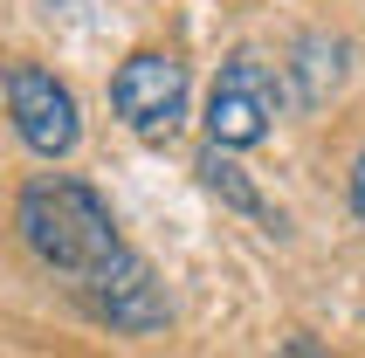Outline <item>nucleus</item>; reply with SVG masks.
I'll use <instances>...</instances> for the list:
<instances>
[{
  "instance_id": "39448f33",
  "label": "nucleus",
  "mask_w": 365,
  "mask_h": 358,
  "mask_svg": "<svg viewBox=\"0 0 365 358\" xmlns=\"http://www.w3.org/2000/svg\"><path fill=\"white\" fill-rule=\"evenodd\" d=\"M269 118H276L269 69L255 56H235L221 76H214V90H207V145H221V152L255 145V138H269Z\"/></svg>"
},
{
  "instance_id": "6e6552de",
  "label": "nucleus",
  "mask_w": 365,
  "mask_h": 358,
  "mask_svg": "<svg viewBox=\"0 0 365 358\" xmlns=\"http://www.w3.org/2000/svg\"><path fill=\"white\" fill-rule=\"evenodd\" d=\"M351 214L365 220V152H359V159H351Z\"/></svg>"
},
{
  "instance_id": "1a4fd4ad",
  "label": "nucleus",
  "mask_w": 365,
  "mask_h": 358,
  "mask_svg": "<svg viewBox=\"0 0 365 358\" xmlns=\"http://www.w3.org/2000/svg\"><path fill=\"white\" fill-rule=\"evenodd\" d=\"M283 358H317V352H310V338H289V352Z\"/></svg>"
},
{
  "instance_id": "0eeeda50",
  "label": "nucleus",
  "mask_w": 365,
  "mask_h": 358,
  "mask_svg": "<svg viewBox=\"0 0 365 358\" xmlns=\"http://www.w3.org/2000/svg\"><path fill=\"white\" fill-rule=\"evenodd\" d=\"M200 179H207V186H214V193L227 200V207H242V214H262V193H255V186L242 179V165L227 159L221 145H207V152H200Z\"/></svg>"
},
{
  "instance_id": "20e7f679",
  "label": "nucleus",
  "mask_w": 365,
  "mask_h": 358,
  "mask_svg": "<svg viewBox=\"0 0 365 358\" xmlns=\"http://www.w3.org/2000/svg\"><path fill=\"white\" fill-rule=\"evenodd\" d=\"M83 310L97 324H110V331H131V338H145V331H159L165 317H173V303H165L159 276H152V262L138 255V248H124L118 262H103L90 282H76Z\"/></svg>"
},
{
  "instance_id": "f03ea898",
  "label": "nucleus",
  "mask_w": 365,
  "mask_h": 358,
  "mask_svg": "<svg viewBox=\"0 0 365 358\" xmlns=\"http://www.w3.org/2000/svg\"><path fill=\"white\" fill-rule=\"evenodd\" d=\"M110 111L124 118V131L138 138H173L186 118V62L180 56H159V48H138V56L118 62L110 76Z\"/></svg>"
},
{
  "instance_id": "f257e3e1",
  "label": "nucleus",
  "mask_w": 365,
  "mask_h": 358,
  "mask_svg": "<svg viewBox=\"0 0 365 358\" xmlns=\"http://www.w3.org/2000/svg\"><path fill=\"white\" fill-rule=\"evenodd\" d=\"M14 227L21 241L35 248L41 269H56L69 282H90L103 262L124 255V235H118V214L97 186H83L69 173H41L21 186V207H14Z\"/></svg>"
},
{
  "instance_id": "423d86ee",
  "label": "nucleus",
  "mask_w": 365,
  "mask_h": 358,
  "mask_svg": "<svg viewBox=\"0 0 365 358\" xmlns=\"http://www.w3.org/2000/svg\"><path fill=\"white\" fill-rule=\"evenodd\" d=\"M297 56H304V62H297V76H304V103H324L331 90H338V76H345V62H338V56H345V41L310 35Z\"/></svg>"
},
{
  "instance_id": "7ed1b4c3",
  "label": "nucleus",
  "mask_w": 365,
  "mask_h": 358,
  "mask_svg": "<svg viewBox=\"0 0 365 358\" xmlns=\"http://www.w3.org/2000/svg\"><path fill=\"white\" fill-rule=\"evenodd\" d=\"M7 118H14L21 145L41 152V159H69L76 138H83L69 83H62L56 69H41V62H14V69H7Z\"/></svg>"
}]
</instances>
